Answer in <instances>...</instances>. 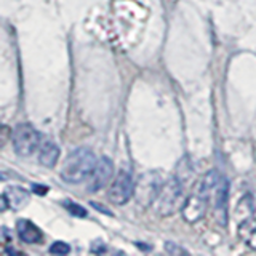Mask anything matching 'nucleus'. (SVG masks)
Masks as SVG:
<instances>
[{
    "instance_id": "obj_1",
    "label": "nucleus",
    "mask_w": 256,
    "mask_h": 256,
    "mask_svg": "<svg viewBox=\"0 0 256 256\" xmlns=\"http://www.w3.org/2000/svg\"><path fill=\"white\" fill-rule=\"evenodd\" d=\"M96 164H98V160L90 149L78 148L72 150L68 158L64 160L61 178L69 184H80L90 178Z\"/></svg>"
},
{
    "instance_id": "obj_2",
    "label": "nucleus",
    "mask_w": 256,
    "mask_h": 256,
    "mask_svg": "<svg viewBox=\"0 0 256 256\" xmlns=\"http://www.w3.org/2000/svg\"><path fill=\"white\" fill-rule=\"evenodd\" d=\"M216 172H210L197 184V188L182 205V218L188 222H197L205 216L208 202L212 200V188Z\"/></svg>"
},
{
    "instance_id": "obj_3",
    "label": "nucleus",
    "mask_w": 256,
    "mask_h": 256,
    "mask_svg": "<svg viewBox=\"0 0 256 256\" xmlns=\"http://www.w3.org/2000/svg\"><path fill=\"white\" fill-rule=\"evenodd\" d=\"M184 198V180L180 176H172L168 178L162 189H160L157 198L154 200V212L158 216H170L180 210Z\"/></svg>"
},
{
    "instance_id": "obj_4",
    "label": "nucleus",
    "mask_w": 256,
    "mask_h": 256,
    "mask_svg": "<svg viewBox=\"0 0 256 256\" xmlns=\"http://www.w3.org/2000/svg\"><path fill=\"white\" fill-rule=\"evenodd\" d=\"M40 140H42V134L29 124H20L18 126H14L12 134L13 149L21 157H29L34 154L38 149Z\"/></svg>"
},
{
    "instance_id": "obj_5",
    "label": "nucleus",
    "mask_w": 256,
    "mask_h": 256,
    "mask_svg": "<svg viewBox=\"0 0 256 256\" xmlns=\"http://www.w3.org/2000/svg\"><path fill=\"white\" fill-rule=\"evenodd\" d=\"M162 186H164V181L160 178L158 172L144 173L134 188V196H136V200H138V204L144 206L152 205L154 200L157 198Z\"/></svg>"
},
{
    "instance_id": "obj_6",
    "label": "nucleus",
    "mask_w": 256,
    "mask_h": 256,
    "mask_svg": "<svg viewBox=\"0 0 256 256\" xmlns=\"http://www.w3.org/2000/svg\"><path fill=\"white\" fill-rule=\"evenodd\" d=\"M134 188L136 184L133 181L132 173L126 170H120L114 182L110 184L108 197L114 205H124L134 196Z\"/></svg>"
},
{
    "instance_id": "obj_7",
    "label": "nucleus",
    "mask_w": 256,
    "mask_h": 256,
    "mask_svg": "<svg viewBox=\"0 0 256 256\" xmlns=\"http://www.w3.org/2000/svg\"><path fill=\"white\" fill-rule=\"evenodd\" d=\"M228 190H229V184L228 180L224 178L222 174L216 172L214 174V181H213V188H212V200L214 204V212L221 226H226V218H228Z\"/></svg>"
},
{
    "instance_id": "obj_8",
    "label": "nucleus",
    "mask_w": 256,
    "mask_h": 256,
    "mask_svg": "<svg viewBox=\"0 0 256 256\" xmlns=\"http://www.w3.org/2000/svg\"><path fill=\"white\" fill-rule=\"evenodd\" d=\"M112 173H114V164H112V160L108 157H101L98 160V164H96L92 176L88 178V190L96 192L102 189L110 180Z\"/></svg>"
},
{
    "instance_id": "obj_9",
    "label": "nucleus",
    "mask_w": 256,
    "mask_h": 256,
    "mask_svg": "<svg viewBox=\"0 0 256 256\" xmlns=\"http://www.w3.org/2000/svg\"><path fill=\"white\" fill-rule=\"evenodd\" d=\"M37 152H38L37 154L38 162L48 168L54 166L60 158V148L56 146V142L53 140L45 138V136H42V140H40Z\"/></svg>"
},
{
    "instance_id": "obj_10",
    "label": "nucleus",
    "mask_w": 256,
    "mask_h": 256,
    "mask_svg": "<svg viewBox=\"0 0 256 256\" xmlns=\"http://www.w3.org/2000/svg\"><path fill=\"white\" fill-rule=\"evenodd\" d=\"M2 204H4V210L6 206L13 208V210H21L24 205L29 204V190L18 188V186H13V188H8L5 189L4 196H2Z\"/></svg>"
},
{
    "instance_id": "obj_11",
    "label": "nucleus",
    "mask_w": 256,
    "mask_h": 256,
    "mask_svg": "<svg viewBox=\"0 0 256 256\" xmlns=\"http://www.w3.org/2000/svg\"><path fill=\"white\" fill-rule=\"evenodd\" d=\"M16 230H18V236L24 244L34 245L42 240V232H40V229L30 221H26V220L18 221V224H16Z\"/></svg>"
},
{
    "instance_id": "obj_12",
    "label": "nucleus",
    "mask_w": 256,
    "mask_h": 256,
    "mask_svg": "<svg viewBox=\"0 0 256 256\" xmlns=\"http://www.w3.org/2000/svg\"><path fill=\"white\" fill-rule=\"evenodd\" d=\"M238 236L244 242L256 250V221L253 218H245L238 226Z\"/></svg>"
},
{
    "instance_id": "obj_13",
    "label": "nucleus",
    "mask_w": 256,
    "mask_h": 256,
    "mask_svg": "<svg viewBox=\"0 0 256 256\" xmlns=\"http://www.w3.org/2000/svg\"><path fill=\"white\" fill-rule=\"evenodd\" d=\"M62 205L66 206L68 210H69L72 214H74V216H78V218H85V216H86V210H85V208H84V206H80V205H77V204H72V202H69V200H68V202H64Z\"/></svg>"
},
{
    "instance_id": "obj_14",
    "label": "nucleus",
    "mask_w": 256,
    "mask_h": 256,
    "mask_svg": "<svg viewBox=\"0 0 256 256\" xmlns=\"http://www.w3.org/2000/svg\"><path fill=\"white\" fill-rule=\"evenodd\" d=\"M48 252L53 253V254H68L70 252V246L66 242H54Z\"/></svg>"
},
{
    "instance_id": "obj_15",
    "label": "nucleus",
    "mask_w": 256,
    "mask_h": 256,
    "mask_svg": "<svg viewBox=\"0 0 256 256\" xmlns=\"http://www.w3.org/2000/svg\"><path fill=\"white\" fill-rule=\"evenodd\" d=\"M165 250H166L168 253H186V250H182V248L174 246L172 242H166V245H165Z\"/></svg>"
},
{
    "instance_id": "obj_16",
    "label": "nucleus",
    "mask_w": 256,
    "mask_h": 256,
    "mask_svg": "<svg viewBox=\"0 0 256 256\" xmlns=\"http://www.w3.org/2000/svg\"><path fill=\"white\" fill-rule=\"evenodd\" d=\"M34 190H36V194H40V196H45L46 194V190H48V188H45V186H34Z\"/></svg>"
}]
</instances>
